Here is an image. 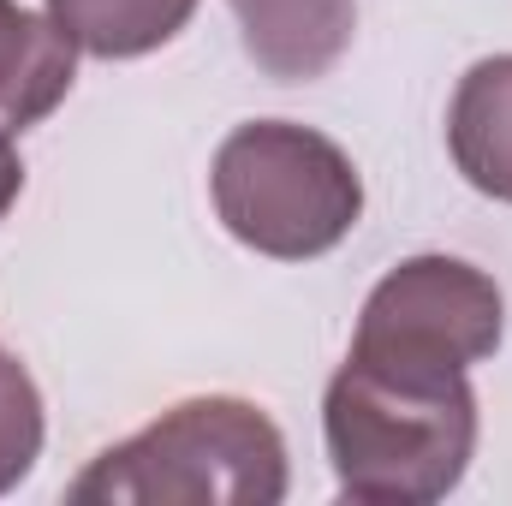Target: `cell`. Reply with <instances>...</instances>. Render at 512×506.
<instances>
[{
    "label": "cell",
    "mask_w": 512,
    "mask_h": 506,
    "mask_svg": "<svg viewBox=\"0 0 512 506\" xmlns=\"http://www.w3.org/2000/svg\"><path fill=\"white\" fill-rule=\"evenodd\" d=\"M507 298L495 274L465 256H405L370 286L352 334V358L411 370H471L501 352Z\"/></svg>",
    "instance_id": "277c9868"
},
{
    "label": "cell",
    "mask_w": 512,
    "mask_h": 506,
    "mask_svg": "<svg viewBox=\"0 0 512 506\" xmlns=\"http://www.w3.org/2000/svg\"><path fill=\"white\" fill-rule=\"evenodd\" d=\"M66 42L90 60H143L167 48L203 0H42Z\"/></svg>",
    "instance_id": "ba28073f"
},
{
    "label": "cell",
    "mask_w": 512,
    "mask_h": 506,
    "mask_svg": "<svg viewBox=\"0 0 512 506\" xmlns=\"http://www.w3.org/2000/svg\"><path fill=\"white\" fill-rule=\"evenodd\" d=\"M447 155L471 191L512 203V54H489L459 78L447 102Z\"/></svg>",
    "instance_id": "52a82bcc"
},
{
    "label": "cell",
    "mask_w": 512,
    "mask_h": 506,
    "mask_svg": "<svg viewBox=\"0 0 512 506\" xmlns=\"http://www.w3.org/2000/svg\"><path fill=\"white\" fill-rule=\"evenodd\" d=\"M78 78V48L48 12H30L18 0H0V126H42Z\"/></svg>",
    "instance_id": "8992f818"
},
{
    "label": "cell",
    "mask_w": 512,
    "mask_h": 506,
    "mask_svg": "<svg viewBox=\"0 0 512 506\" xmlns=\"http://www.w3.org/2000/svg\"><path fill=\"white\" fill-rule=\"evenodd\" d=\"M322 441L340 495L358 506H435L477 459L471 370L352 358L322 393Z\"/></svg>",
    "instance_id": "6da1fadb"
},
{
    "label": "cell",
    "mask_w": 512,
    "mask_h": 506,
    "mask_svg": "<svg viewBox=\"0 0 512 506\" xmlns=\"http://www.w3.org/2000/svg\"><path fill=\"white\" fill-rule=\"evenodd\" d=\"M42 435H48L42 393H36L30 370L0 346V495H12V489L36 471Z\"/></svg>",
    "instance_id": "9c48e42d"
},
{
    "label": "cell",
    "mask_w": 512,
    "mask_h": 506,
    "mask_svg": "<svg viewBox=\"0 0 512 506\" xmlns=\"http://www.w3.org/2000/svg\"><path fill=\"white\" fill-rule=\"evenodd\" d=\"M292 483L280 423L233 393H197L96 453L72 483L78 506H280Z\"/></svg>",
    "instance_id": "7a4b0ae2"
},
{
    "label": "cell",
    "mask_w": 512,
    "mask_h": 506,
    "mask_svg": "<svg viewBox=\"0 0 512 506\" xmlns=\"http://www.w3.org/2000/svg\"><path fill=\"white\" fill-rule=\"evenodd\" d=\"M209 197L221 227L256 256L316 262L364 215V179L352 155L310 126L251 120L233 126L215 149Z\"/></svg>",
    "instance_id": "3957f363"
},
{
    "label": "cell",
    "mask_w": 512,
    "mask_h": 506,
    "mask_svg": "<svg viewBox=\"0 0 512 506\" xmlns=\"http://www.w3.org/2000/svg\"><path fill=\"white\" fill-rule=\"evenodd\" d=\"M24 197V161H18V143H12V131L0 126V221L12 215V203Z\"/></svg>",
    "instance_id": "30bf717a"
},
{
    "label": "cell",
    "mask_w": 512,
    "mask_h": 506,
    "mask_svg": "<svg viewBox=\"0 0 512 506\" xmlns=\"http://www.w3.org/2000/svg\"><path fill=\"white\" fill-rule=\"evenodd\" d=\"M245 54L274 84H310L340 66L358 30V0H227Z\"/></svg>",
    "instance_id": "5b68a950"
}]
</instances>
